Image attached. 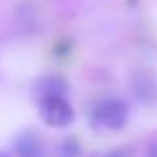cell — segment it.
<instances>
[{
	"label": "cell",
	"instance_id": "2",
	"mask_svg": "<svg viewBox=\"0 0 157 157\" xmlns=\"http://www.w3.org/2000/svg\"><path fill=\"white\" fill-rule=\"evenodd\" d=\"M40 115L50 127H66L74 121V109L66 96H50L40 100Z\"/></svg>",
	"mask_w": 157,
	"mask_h": 157
},
{
	"label": "cell",
	"instance_id": "3",
	"mask_svg": "<svg viewBox=\"0 0 157 157\" xmlns=\"http://www.w3.org/2000/svg\"><path fill=\"white\" fill-rule=\"evenodd\" d=\"M131 90L135 98L143 104H155L157 101V78L149 72H137L131 80Z\"/></svg>",
	"mask_w": 157,
	"mask_h": 157
},
{
	"label": "cell",
	"instance_id": "8",
	"mask_svg": "<svg viewBox=\"0 0 157 157\" xmlns=\"http://www.w3.org/2000/svg\"><path fill=\"white\" fill-rule=\"evenodd\" d=\"M147 157H157V141L151 143V147H149V153H147Z\"/></svg>",
	"mask_w": 157,
	"mask_h": 157
},
{
	"label": "cell",
	"instance_id": "9",
	"mask_svg": "<svg viewBox=\"0 0 157 157\" xmlns=\"http://www.w3.org/2000/svg\"><path fill=\"white\" fill-rule=\"evenodd\" d=\"M0 157H8V155H6V153H2V151H0Z\"/></svg>",
	"mask_w": 157,
	"mask_h": 157
},
{
	"label": "cell",
	"instance_id": "4",
	"mask_svg": "<svg viewBox=\"0 0 157 157\" xmlns=\"http://www.w3.org/2000/svg\"><path fill=\"white\" fill-rule=\"evenodd\" d=\"M14 149L18 157H46V149H44V143L40 139L38 133L34 131H24L16 137Z\"/></svg>",
	"mask_w": 157,
	"mask_h": 157
},
{
	"label": "cell",
	"instance_id": "6",
	"mask_svg": "<svg viewBox=\"0 0 157 157\" xmlns=\"http://www.w3.org/2000/svg\"><path fill=\"white\" fill-rule=\"evenodd\" d=\"M78 155H80V145L72 137H68L60 145V157H78Z\"/></svg>",
	"mask_w": 157,
	"mask_h": 157
},
{
	"label": "cell",
	"instance_id": "7",
	"mask_svg": "<svg viewBox=\"0 0 157 157\" xmlns=\"http://www.w3.org/2000/svg\"><path fill=\"white\" fill-rule=\"evenodd\" d=\"M101 157H129V149H115V151H109V153H105Z\"/></svg>",
	"mask_w": 157,
	"mask_h": 157
},
{
	"label": "cell",
	"instance_id": "5",
	"mask_svg": "<svg viewBox=\"0 0 157 157\" xmlns=\"http://www.w3.org/2000/svg\"><path fill=\"white\" fill-rule=\"evenodd\" d=\"M66 92H68V84H66V80H62L58 76L42 78L36 84V96H38V100L50 98V96H66Z\"/></svg>",
	"mask_w": 157,
	"mask_h": 157
},
{
	"label": "cell",
	"instance_id": "1",
	"mask_svg": "<svg viewBox=\"0 0 157 157\" xmlns=\"http://www.w3.org/2000/svg\"><path fill=\"white\" fill-rule=\"evenodd\" d=\"M129 109L121 100H104L94 107L92 125L101 131H119L125 127Z\"/></svg>",
	"mask_w": 157,
	"mask_h": 157
}]
</instances>
